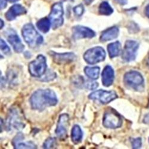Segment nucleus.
I'll return each instance as SVG.
<instances>
[{
    "label": "nucleus",
    "instance_id": "1",
    "mask_svg": "<svg viewBox=\"0 0 149 149\" xmlns=\"http://www.w3.org/2000/svg\"><path fill=\"white\" fill-rule=\"evenodd\" d=\"M29 103L33 110L42 111L47 107L55 106L58 103V98L52 90L39 89L31 95Z\"/></svg>",
    "mask_w": 149,
    "mask_h": 149
},
{
    "label": "nucleus",
    "instance_id": "2",
    "mask_svg": "<svg viewBox=\"0 0 149 149\" xmlns=\"http://www.w3.org/2000/svg\"><path fill=\"white\" fill-rule=\"evenodd\" d=\"M22 34L24 41L30 48L38 47L44 42L42 36L37 32L32 23L24 24L22 29Z\"/></svg>",
    "mask_w": 149,
    "mask_h": 149
},
{
    "label": "nucleus",
    "instance_id": "3",
    "mask_svg": "<svg viewBox=\"0 0 149 149\" xmlns=\"http://www.w3.org/2000/svg\"><path fill=\"white\" fill-rule=\"evenodd\" d=\"M125 86L135 91H141L144 89V79L139 72L131 70L127 72L123 77Z\"/></svg>",
    "mask_w": 149,
    "mask_h": 149
},
{
    "label": "nucleus",
    "instance_id": "4",
    "mask_svg": "<svg viewBox=\"0 0 149 149\" xmlns=\"http://www.w3.org/2000/svg\"><path fill=\"white\" fill-rule=\"evenodd\" d=\"M47 68V59L42 54H39L34 60L30 62L28 66L30 74L35 78L42 77L46 73Z\"/></svg>",
    "mask_w": 149,
    "mask_h": 149
},
{
    "label": "nucleus",
    "instance_id": "5",
    "mask_svg": "<svg viewBox=\"0 0 149 149\" xmlns=\"http://www.w3.org/2000/svg\"><path fill=\"white\" fill-rule=\"evenodd\" d=\"M122 125V116L113 108L107 109L103 118V125L106 128L116 129Z\"/></svg>",
    "mask_w": 149,
    "mask_h": 149
},
{
    "label": "nucleus",
    "instance_id": "6",
    "mask_svg": "<svg viewBox=\"0 0 149 149\" xmlns=\"http://www.w3.org/2000/svg\"><path fill=\"white\" fill-rule=\"evenodd\" d=\"M106 56V52L101 47H95L86 50L83 56V58L86 63L95 65L103 61Z\"/></svg>",
    "mask_w": 149,
    "mask_h": 149
},
{
    "label": "nucleus",
    "instance_id": "7",
    "mask_svg": "<svg viewBox=\"0 0 149 149\" xmlns=\"http://www.w3.org/2000/svg\"><path fill=\"white\" fill-rule=\"evenodd\" d=\"M7 129L10 130L13 128L17 130H21L25 127V123L23 122L22 114L17 108L10 109L6 122Z\"/></svg>",
    "mask_w": 149,
    "mask_h": 149
},
{
    "label": "nucleus",
    "instance_id": "8",
    "mask_svg": "<svg viewBox=\"0 0 149 149\" xmlns=\"http://www.w3.org/2000/svg\"><path fill=\"white\" fill-rule=\"evenodd\" d=\"M63 15L64 11L62 4L60 3L54 4L52 6L50 14L49 15V19L51 21L53 29H56L63 25L64 23Z\"/></svg>",
    "mask_w": 149,
    "mask_h": 149
},
{
    "label": "nucleus",
    "instance_id": "9",
    "mask_svg": "<svg viewBox=\"0 0 149 149\" xmlns=\"http://www.w3.org/2000/svg\"><path fill=\"white\" fill-rule=\"evenodd\" d=\"M88 98L92 100H97L103 104H107L118 98L117 94L114 91L98 90L91 93Z\"/></svg>",
    "mask_w": 149,
    "mask_h": 149
},
{
    "label": "nucleus",
    "instance_id": "10",
    "mask_svg": "<svg viewBox=\"0 0 149 149\" xmlns=\"http://www.w3.org/2000/svg\"><path fill=\"white\" fill-rule=\"evenodd\" d=\"M139 47V44L136 41L133 40L127 41L122 54L123 60L126 62L134 61L135 59L136 53Z\"/></svg>",
    "mask_w": 149,
    "mask_h": 149
},
{
    "label": "nucleus",
    "instance_id": "11",
    "mask_svg": "<svg viewBox=\"0 0 149 149\" xmlns=\"http://www.w3.org/2000/svg\"><path fill=\"white\" fill-rule=\"evenodd\" d=\"M69 116L67 113H63L59 116L55 132L60 140H65L67 137L68 129L69 125Z\"/></svg>",
    "mask_w": 149,
    "mask_h": 149
},
{
    "label": "nucleus",
    "instance_id": "12",
    "mask_svg": "<svg viewBox=\"0 0 149 149\" xmlns=\"http://www.w3.org/2000/svg\"><path fill=\"white\" fill-rule=\"evenodd\" d=\"M53 61L58 65H66L70 64L74 61L77 59V56L72 52L57 53L53 51L49 52Z\"/></svg>",
    "mask_w": 149,
    "mask_h": 149
},
{
    "label": "nucleus",
    "instance_id": "13",
    "mask_svg": "<svg viewBox=\"0 0 149 149\" xmlns=\"http://www.w3.org/2000/svg\"><path fill=\"white\" fill-rule=\"evenodd\" d=\"M72 37L74 40L93 38L95 36V32L91 29L81 25L74 26L72 29Z\"/></svg>",
    "mask_w": 149,
    "mask_h": 149
},
{
    "label": "nucleus",
    "instance_id": "14",
    "mask_svg": "<svg viewBox=\"0 0 149 149\" xmlns=\"http://www.w3.org/2000/svg\"><path fill=\"white\" fill-rule=\"evenodd\" d=\"M7 41L13 47V49L16 53H22L24 49V45L22 42V41L18 35L14 32H10L7 36Z\"/></svg>",
    "mask_w": 149,
    "mask_h": 149
},
{
    "label": "nucleus",
    "instance_id": "15",
    "mask_svg": "<svg viewBox=\"0 0 149 149\" xmlns=\"http://www.w3.org/2000/svg\"><path fill=\"white\" fill-rule=\"evenodd\" d=\"M24 135L22 132H19L12 141V144L15 148H36V146L32 141L24 142Z\"/></svg>",
    "mask_w": 149,
    "mask_h": 149
},
{
    "label": "nucleus",
    "instance_id": "16",
    "mask_svg": "<svg viewBox=\"0 0 149 149\" xmlns=\"http://www.w3.org/2000/svg\"><path fill=\"white\" fill-rule=\"evenodd\" d=\"M26 10L20 4H15L11 6L5 15L6 18L8 21L15 20L17 16L26 13Z\"/></svg>",
    "mask_w": 149,
    "mask_h": 149
},
{
    "label": "nucleus",
    "instance_id": "17",
    "mask_svg": "<svg viewBox=\"0 0 149 149\" xmlns=\"http://www.w3.org/2000/svg\"><path fill=\"white\" fill-rule=\"evenodd\" d=\"M102 79L103 85L106 87H109L113 84L115 79V72L110 66L107 65L104 68L102 73Z\"/></svg>",
    "mask_w": 149,
    "mask_h": 149
},
{
    "label": "nucleus",
    "instance_id": "18",
    "mask_svg": "<svg viewBox=\"0 0 149 149\" xmlns=\"http://www.w3.org/2000/svg\"><path fill=\"white\" fill-rule=\"evenodd\" d=\"M119 33V30L118 27L113 26L105 30L100 37V41L106 42L116 39Z\"/></svg>",
    "mask_w": 149,
    "mask_h": 149
},
{
    "label": "nucleus",
    "instance_id": "19",
    "mask_svg": "<svg viewBox=\"0 0 149 149\" xmlns=\"http://www.w3.org/2000/svg\"><path fill=\"white\" fill-rule=\"evenodd\" d=\"M107 52L110 58H113L119 56L122 52L121 44L119 41L110 43L107 45Z\"/></svg>",
    "mask_w": 149,
    "mask_h": 149
},
{
    "label": "nucleus",
    "instance_id": "20",
    "mask_svg": "<svg viewBox=\"0 0 149 149\" xmlns=\"http://www.w3.org/2000/svg\"><path fill=\"white\" fill-rule=\"evenodd\" d=\"M83 139V132L78 125H74L71 130V140L72 142L75 144L80 143Z\"/></svg>",
    "mask_w": 149,
    "mask_h": 149
},
{
    "label": "nucleus",
    "instance_id": "21",
    "mask_svg": "<svg viewBox=\"0 0 149 149\" xmlns=\"http://www.w3.org/2000/svg\"><path fill=\"white\" fill-rule=\"evenodd\" d=\"M84 71L86 77H88L90 79L92 80H96L99 78L100 68L98 66H86L84 68Z\"/></svg>",
    "mask_w": 149,
    "mask_h": 149
},
{
    "label": "nucleus",
    "instance_id": "22",
    "mask_svg": "<svg viewBox=\"0 0 149 149\" xmlns=\"http://www.w3.org/2000/svg\"><path fill=\"white\" fill-rule=\"evenodd\" d=\"M51 21L49 18L44 17L39 20L36 23V27L43 33H47L50 29Z\"/></svg>",
    "mask_w": 149,
    "mask_h": 149
},
{
    "label": "nucleus",
    "instance_id": "23",
    "mask_svg": "<svg viewBox=\"0 0 149 149\" xmlns=\"http://www.w3.org/2000/svg\"><path fill=\"white\" fill-rule=\"evenodd\" d=\"M113 12V10L112 7L106 1L102 2L98 7V13L102 15L109 16L112 14Z\"/></svg>",
    "mask_w": 149,
    "mask_h": 149
},
{
    "label": "nucleus",
    "instance_id": "24",
    "mask_svg": "<svg viewBox=\"0 0 149 149\" xmlns=\"http://www.w3.org/2000/svg\"><path fill=\"white\" fill-rule=\"evenodd\" d=\"M57 140L56 138L49 137L48 138L43 144V148L46 149L54 148L57 146Z\"/></svg>",
    "mask_w": 149,
    "mask_h": 149
},
{
    "label": "nucleus",
    "instance_id": "25",
    "mask_svg": "<svg viewBox=\"0 0 149 149\" xmlns=\"http://www.w3.org/2000/svg\"><path fill=\"white\" fill-rule=\"evenodd\" d=\"M74 85L78 88H81L84 87V84L85 81H84V78L81 76H77L73 77V79L72 80Z\"/></svg>",
    "mask_w": 149,
    "mask_h": 149
},
{
    "label": "nucleus",
    "instance_id": "26",
    "mask_svg": "<svg viewBox=\"0 0 149 149\" xmlns=\"http://www.w3.org/2000/svg\"><path fill=\"white\" fill-rule=\"evenodd\" d=\"M56 78V74L53 72L49 71L47 73H45V75H44V77L41 79V81L48 82L49 81H53Z\"/></svg>",
    "mask_w": 149,
    "mask_h": 149
},
{
    "label": "nucleus",
    "instance_id": "27",
    "mask_svg": "<svg viewBox=\"0 0 149 149\" xmlns=\"http://www.w3.org/2000/svg\"><path fill=\"white\" fill-rule=\"evenodd\" d=\"M98 86V84L95 81H86L85 82L84 84V87L88 90H93L96 89Z\"/></svg>",
    "mask_w": 149,
    "mask_h": 149
},
{
    "label": "nucleus",
    "instance_id": "28",
    "mask_svg": "<svg viewBox=\"0 0 149 149\" xmlns=\"http://www.w3.org/2000/svg\"><path fill=\"white\" fill-rule=\"evenodd\" d=\"M1 50L6 55H10L11 54V50L10 47L7 45L6 42L2 39H1Z\"/></svg>",
    "mask_w": 149,
    "mask_h": 149
},
{
    "label": "nucleus",
    "instance_id": "29",
    "mask_svg": "<svg viewBox=\"0 0 149 149\" xmlns=\"http://www.w3.org/2000/svg\"><path fill=\"white\" fill-rule=\"evenodd\" d=\"M73 12L78 17L81 16L84 14V6L82 4H81L77 6L76 7H74L73 8Z\"/></svg>",
    "mask_w": 149,
    "mask_h": 149
},
{
    "label": "nucleus",
    "instance_id": "30",
    "mask_svg": "<svg viewBox=\"0 0 149 149\" xmlns=\"http://www.w3.org/2000/svg\"><path fill=\"white\" fill-rule=\"evenodd\" d=\"M132 146L133 148H140L141 147V139L137 138L132 140Z\"/></svg>",
    "mask_w": 149,
    "mask_h": 149
},
{
    "label": "nucleus",
    "instance_id": "31",
    "mask_svg": "<svg viewBox=\"0 0 149 149\" xmlns=\"http://www.w3.org/2000/svg\"><path fill=\"white\" fill-rule=\"evenodd\" d=\"M7 0H0V7H1V9H4L6 6H7V3H6Z\"/></svg>",
    "mask_w": 149,
    "mask_h": 149
},
{
    "label": "nucleus",
    "instance_id": "32",
    "mask_svg": "<svg viewBox=\"0 0 149 149\" xmlns=\"http://www.w3.org/2000/svg\"><path fill=\"white\" fill-rule=\"evenodd\" d=\"M115 1L120 5H125L127 3V0H115Z\"/></svg>",
    "mask_w": 149,
    "mask_h": 149
},
{
    "label": "nucleus",
    "instance_id": "33",
    "mask_svg": "<svg viewBox=\"0 0 149 149\" xmlns=\"http://www.w3.org/2000/svg\"><path fill=\"white\" fill-rule=\"evenodd\" d=\"M145 14H146V15L149 18V4L146 7Z\"/></svg>",
    "mask_w": 149,
    "mask_h": 149
},
{
    "label": "nucleus",
    "instance_id": "34",
    "mask_svg": "<svg viewBox=\"0 0 149 149\" xmlns=\"http://www.w3.org/2000/svg\"><path fill=\"white\" fill-rule=\"evenodd\" d=\"M144 122L145 123H148L149 124V114L145 116V118L144 119Z\"/></svg>",
    "mask_w": 149,
    "mask_h": 149
},
{
    "label": "nucleus",
    "instance_id": "35",
    "mask_svg": "<svg viewBox=\"0 0 149 149\" xmlns=\"http://www.w3.org/2000/svg\"><path fill=\"white\" fill-rule=\"evenodd\" d=\"M94 0H84V2L86 5H89L90 4H91Z\"/></svg>",
    "mask_w": 149,
    "mask_h": 149
},
{
    "label": "nucleus",
    "instance_id": "36",
    "mask_svg": "<svg viewBox=\"0 0 149 149\" xmlns=\"http://www.w3.org/2000/svg\"><path fill=\"white\" fill-rule=\"evenodd\" d=\"M0 21H1V26H0V28L2 29L4 27V22H3V20L2 19L0 20Z\"/></svg>",
    "mask_w": 149,
    "mask_h": 149
},
{
    "label": "nucleus",
    "instance_id": "37",
    "mask_svg": "<svg viewBox=\"0 0 149 149\" xmlns=\"http://www.w3.org/2000/svg\"><path fill=\"white\" fill-rule=\"evenodd\" d=\"M7 1L8 2H10V3H15V2L19 1V0H7Z\"/></svg>",
    "mask_w": 149,
    "mask_h": 149
},
{
    "label": "nucleus",
    "instance_id": "38",
    "mask_svg": "<svg viewBox=\"0 0 149 149\" xmlns=\"http://www.w3.org/2000/svg\"><path fill=\"white\" fill-rule=\"evenodd\" d=\"M62 1H70V2H73L74 0H61Z\"/></svg>",
    "mask_w": 149,
    "mask_h": 149
},
{
    "label": "nucleus",
    "instance_id": "39",
    "mask_svg": "<svg viewBox=\"0 0 149 149\" xmlns=\"http://www.w3.org/2000/svg\"><path fill=\"white\" fill-rule=\"evenodd\" d=\"M147 65L148 66H149V56L148 57L147 60Z\"/></svg>",
    "mask_w": 149,
    "mask_h": 149
}]
</instances>
